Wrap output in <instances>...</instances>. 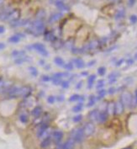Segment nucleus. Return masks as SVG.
<instances>
[{
  "label": "nucleus",
  "mask_w": 137,
  "mask_h": 149,
  "mask_svg": "<svg viewBox=\"0 0 137 149\" xmlns=\"http://www.w3.org/2000/svg\"><path fill=\"white\" fill-rule=\"evenodd\" d=\"M83 131L84 134H85V136H92L95 131V125L91 122H88L87 124L84 126L83 127Z\"/></svg>",
  "instance_id": "nucleus-6"
},
{
  "label": "nucleus",
  "mask_w": 137,
  "mask_h": 149,
  "mask_svg": "<svg viewBox=\"0 0 137 149\" xmlns=\"http://www.w3.org/2000/svg\"><path fill=\"white\" fill-rule=\"evenodd\" d=\"M52 141V139H51V136H47V137H45L43 138L42 141L40 142V147L43 148V149H45L47 148L48 146L50 145V143H51Z\"/></svg>",
  "instance_id": "nucleus-13"
},
{
  "label": "nucleus",
  "mask_w": 137,
  "mask_h": 149,
  "mask_svg": "<svg viewBox=\"0 0 137 149\" xmlns=\"http://www.w3.org/2000/svg\"><path fill=\"white\" fill-rule=\"evenodd\" d=\"M117 79L116 78H111V79H109V83L110 84H112V83H114L115 82H116Z\"/></svg>",
  "instance_id": "nucleus-50"
},
{
  "label": "nucleus",
  "mask_w": 137,
  "mask_h": 149,
  "mask_svg": "<svg viewBox=\"0 0 137 149\" xmlns=\"http://www.w3.org/2000/svg\"><path fill=\"white\" fill-rule=\"evenodd\" d=\"M130 21H131V23H133V24L136 23L137 22V16H135V15L130 16Z\"/></svg>",
  "instance_id": "nucleus-40"
},
{
  "label": "nucleus",
  "mask_w": 137,
  "mask_h": 149,
  "mask_svg": "<svg viewBox=\"0 0 137 149\" xmlns=\"http://www.w3.org/2000/svg\"><path fill=\"white\" fill-rule=\"evenodd\" d=\"M4 30H5V29H4V26L0 25V34H2V33L4 32Z\"/></svg>",
  "instance_id": "nucleus-51"
},
{
  "label": "nucleus",
  "mask_w": 137,
  "mask_h": 149,
  "mask_svg": "<svg viewBox=\"0 0 137 149\" xmlns=\"http://www.w3.org/2000/svg\"><path fill=\"white\" fill-rule=\"evenodd\" d=\"M54 85H61V78H51L50 79Z\"/></svg>",
  "instance_id": "nucleus-33"
},
{
  "label": "nucleus",
  "mask_w": 137,
  "mask_h": 149,
  "mask_svg": "<svg viewBox=\"0 0 137 149\" xmlns=\"http://www.w3.org/2000/svg\"><path fill=\"white\" fill-rule=\"evenodd\" d=\"M104 80L101 79V80L98 81V83H97V85H96V88L99 90L101 88H104Z\"/></svg>",
  "instance_id": "nucleus-31"
},
{
  "label": "nucleus",
  "mask_w": 137,
  "mask_h": 149,
  "mask_svg": "<svg viewBox=\"0 0 137 149\" xmlns=\"http://www.w3.org/2000/svg\"><path fill=\"white\" fill-rule=\"evenodd\" d=\"M81 74H82V76H88V72L84 71V72H83V73H82Z\"/></svg>",
  "instance_id": "nucleus-52"
},
{
  "label": "nucleus",
  "mask_w": 137,
  "mask_h": 149,
  "mask_svg": "<svg viewBox=\"0 0 137 149\" xmlns=\"http://www.w3.org/2000/svg\"><path fill=\"white\" fill-rule=\"evenodd\" d=\"M124 16V12L123 11H119V13L117 14V15H116V19H119V18H121V17H123Z\"/></svg>",
  "instance_id": "nucleus-41"
},
{
  "label": "nucleus",
  "mask_w": 137,
  "mask_h": 149,
  "mask_svg": "<svg viewBox=\"0 0 137 149\" xmlns=\"http://www.w3.org/2000/svg\"><path fill=\"white\" fill-rule=\"evenodd\" d=\"M124 59H120V60H119V61H118V62H116V66H117V67H119V66H120V65L124 62Z\"/></svg>",
  "instance_id": "nucleus-43"
},
{
  "label": "nucleus",
  "mask_w": 137,
  "mask_h": 149,
  "mask_svg": "<svg viewBox=\"0 0 137 149\" xmlns=\"http://www.w3.org/2000/svg\"><path fill=\"white\" fill-rule=\"evenodd\" d=\"M29 60H30V58L27 57L26 56H25V57H20V58H16L15 60H14V63L20 65V64H22V63H24V62L29 61Z\"/></svg>",
  "instance_id": "nucleus-21"
},
{
  "label": "nucleus",
  "mask_w": 137,
  "mask_h": 149,
  "mask_svg": "<svg viewBox=\"0 0 137 149\" xmlns=\"http://www.w3.org/2000/svg\"><path fill=\"white\" fill-rule=\"evenodd\" d=\"M48 128H49V124H48V122H43V123L40 124L39 126H38L37 133H36L37 137L41 138L45 132L48 130Z\"/></svg>",
  "instance_id": "nucleus-8"
},
{
  "label": "nucleus",
  "mask_w": 137,
  "mask_h": 149,
  "mask_svg": "<svg viewBox=\"0 0 137 149\" xmlns=\"http://www.w3.org/2000/svg\"><path fill=\"white\" fill-rule=\"evenodd\" d=\"M115 92H116V88L114 87L109 88V90H108V93H109V94H114Z\"/></svg>",
  "instance_id": "nucleus-39"
},
{
  "label": "nucleus",
  "mask_w": 137,
  "mask_h": 149,
  "mask_svg": "<svg viewBox=\"0 0 137 149\" xmlns=\"http://www.w3.org/2000/svg\"><path fill=\"white\" fill-rule=\"evenodd\" d=\"M20 121L22 122V123H27L29 121V117L26 114H21L20 115Z\"/></svg>",
  "instance_id": "nucleus-30"
},
{
  "label": "nucleus",
  "mask_w": 137,
  "mask_h": 149,
  "mask_svg": "<svg viewBox=\"0 0 137 149\" xmlns=\"http://www.w3.org/2000/svg\"><path fill=\"white\" fill-rule=\"evenodd\" d=\"M57 100H58V102H62L64 100V97L62 95H59L57 97Z\"/></svg>",
  "instance_id": "nucleus-47"
},
{
  "label": "nucleus",
  "mask_w": 137,
  "mask_h": 149,
  "mask_svg": "<svg viewBox=\"0 0 137 149\" xmlns=\"http://www.w3.org/2000/svg\"><path fill=\"white\" fill-rule=\"evenodd\" d=\"M38 14H38V15H37V17L41 18V17H43V16H44L45 12L43 11V10H40V12H39V13H38Z\"/></svg>",
  "instance_id": "nucleus-46"
},
{
  "label": "nucleus",
  "mask_w": 137,
  "mask_h": 149,
  "mask_svg": "<svg viewBox=\"0 0 137 149\" xmlns=\"http://www.w3.org/2000/svg\"><path fill=\"white\" fill-rule=\"evenodd\" d=\"M98 98H97V100H101V98H103L104 97L105 95H106V93H107V91L104 89V88H101V89L98 90Z\"/></svg>",
  "instance_id": "nucleus-26"
},
{
  "label": "nucleus",
  "mask_w": 137,
  "mask_h": 149,
  "mask_svg": "<svg viewBox=\"0 0 137 149\" xmlns=\"http://www.w3.org/2000/svg\"><path fill=\"white\" fill-rule=\"evenodd\" d=\"M4 47H5V45H4V43H0V50H1V49H4Z\"/></svg>",
  "instance_id": "nucleus-53"
},
{
  "label": "nucleus",
  "mask_w": 137,
  "mask_h": 149,
  "mask_svg": "<svg viewBox=\"0 0 137 149\" xmlns=\"http://www.w3.org/2000/svg\"><path fill=\"white\" fill-rule=\"evenodd\" d=\"M73 63L75 65V67H76L77 68H79V69L83 68L84 67H85V62H84L83 60L81 59V58H75V59H73Z\"/></svg>",
  "instance_id": "nucleus-16"
},
{
  "label": "nucleus",
  "mask_w": 137,
  "mask_h": 149,
  "mask_svg": "<svg viewBox=\"0 0 137 149\" xmlns=\"http://www.w3.org/2000/svg\"><path fill=\"white\" fill-rule=\"evenodd\" d=\"M55 101H56V98L53 95H50L49 97L47 98V102L49 104H54Z\"/></svg>",
  "instance_id": "nucleus-36"
},
{
  "label": "nucleus",
  "mask_w": 137,
  "mask_h": 149,
  "mask_svg": "<svg viewBox=\"0 0 137 149\" xmlns=\"http://www.w3.org/2000/svg\"><path fill=\"white\" fill-rule=\"evenodd\" d=\"M124 106L123 103L120 101V100L119 101L115 103V110H114V115H119L124 112Z\"/></svg>",
  "instance_id": "nucleus-10"
},
{
  "label": "nucleus",
  "mask_w": 137,
  "mask_h": 149,
  "mask_svg": "<svg viewBox=\"0 0 137 149\" xmlns=\"http://www.w3.org/2000/svg\"><path fill=\"white\" fill-rule=\"evenodd\" d=\"M109 128H111L113 130H114V131H119V130L121 129V121H119V119L117 118H114L111 121H110V123L109 125Z\"/></svg>",
  "instance_id": "nucleus-9"
},
{
  "label": "nucleus",
  "mask_w": 137,
  "mask_h": 149,
  "mask_svg": "<svg viewBox=\"0 0 137 149\" xmlns=\"http://www.w3.org/2000/svg\"><path fill=\"white\" fill-rule=\"evenodd\" d=\"M96 100H97V98H96L94 95H91L89 97V100H88V102L87 104V106L88 107L93 106V105H95V103H96Z\"/></svg>",
  "instance_id": "nucleus-23"
},
{
  "label": "nucleus",
  "mask_w": 137,
  "mask_h": 149,
  "mask_svg": "<svg viewBox=\"0 0 137 149\" xmlns=\"http://www.w3.org/2000/svg\"><path fill=\"white\" fill-rule=\"evenodd\" d=\"M32 93V88L30 86H23V87H20V90H19V98H27L31 95Z\"/></svg>",
  "instance_id": "nucleus-3"
},
{
  "label": "nucleus",
  "mask_w": 137,
  "mask_h": 149,
  "mask_svg": "<svg viewBox=\"0 0 137 149\" xmlns=\"http://www.w3.org/2000/svg\"><path fill=\"white\" fill-rule=\"evenodd\" d=\"M40 65H45V62L43 61V60H40Z\"/></svg>",
  "instance_id": "nucleus-56"
},
{
  "label": "nucleus",
  "mask_w": 137,
  "mask_h": 149,
  "mask_svg": "<svg viewBox=\"0 0 137 149\" xmlns=\"http://www.w3.org/2000/svg\"><path fill=\"white\" fill-rule=\"evenodd\" d=\"M25 56V52L24 51H14L12 52V57H16V58H20V57Z\"/></svg>",
  "instance_id": "nucleus-20"
},
{
  "label": "nucleus",
  "mask_w": 137,
  "mask_h": 149,
  "mask_svg": "<svg viewBox=\"0 0 137 149\" xmlns=\"http://www.w3.org/2000/svg\"><path fill=\"white\" fill-rule=\"evenodd\" d=\"M98 75H100V76H104V74L106 73V68H104V67H100V68H98Z\"/></svg>",
  "instance_id": "nucleus-32"
},
{
  "label": "nucleus",
  "mask_w": 137,
  "mask_h": 149,
  "mask_svg": "<svg viewBox=\"0 0 137 149\" xmlns=\"http://www.w3.org/2000/svg\"><path fill=\"white\" fill-rule=\"evenodd\" d=\"M108 117H109V115H108V113L106 111H104H104H101L99 112L97 121L99 124H104L108 121Z\"/></svg>",
  "instance_id": "nucleus-11"
},
{
  "label": "nucleus",
  "mask_w": 137,
  "mask_h": 149,
  "mask_svg": "<svg viewBox=\"0 0 137 149\" xmlns=\"http://www.w3.org/2000/svg\"><path fill=\"white\" fill-rule=\"evenodd\" d=\"M61 17V14H53L52 16H50V23L56 22V21L58 20Z\"/></svg>",
  "instance_id": "nucleus-24"
},
{
  "label": "nucleus",
  "mask_w": 137,
  "mask_h": 149,
  "mask_svg": "<svg viewBox=\"0 0 137 149\" xmlns=\"http://www.w3.org/2000/svg\"><path fill=\"white\" fill-rule=\"evenodd\" d=\"M98 115H99V110L97 109L93 110H91L89 112V114H88V118H89V120L92 122H95V121H97Z\"/></svg>",
  "instance_id": "nucleus-12"
},
{
  "label": "nucleus",
  "mask_w": 137,
  "mask_h": 149,
  "mask_svg": "<svg viewBox=\"0 0 137 149\" xmlns=\"http://www.w3.org/2000/svg\"><path fill=\"white\" fill-rule=\"evenodd\" d=\"M134 3V0H129V5H133Z\"/></svg>",
  "instance_id": "nucleus-55"
},
{
  "label": "nucleus",
  "mask_w": 137,
  "mask_h": 149,
  "mask_svg": "<svg viewBox=\"0 0 137 149\" xmlns=\"http://www.w3.org/2000/svg\"><path fill=\"white\" fill-rule=\"evenodd\" d=\"M20 17V11L19 9H14V10L9 12L5 20L13 23L15 22V21H18Z\"/></svg>",
  "instance_id": "nucleus-5"
},
{
  "label": "nucleus",
  "mask_w": 137,
  "mask_h": 149,
  "mask_svg": "<svg viewBox=\"0 0 137 149\" xmlns=\"http://www.w3.org/2000/svg\"><path fill=\"white\" fill-rule=\"evenodd\" d=\"M61 86L63 88H65V89H66V88H68L69 86H70V83H69V81H62Z\"/></svg>",
  "instance_id": "nucleus-35"
},
{
  "label": "nucleus",
  "mask_w": 137,
  "mask_h": 149,
  "mask_svg": "<svg viewBox=\"0 0 137 149\" xmlns=\"http://www.w3.org/2000/svg\"><path fill=\"white\" fill-rule=\"evenodd\" d=\"M41 114H42V108H41V106L35 107L32 110V111H31V115H32L34 117H35V118L40 117V115H41Z\"/></svg>",
  "instance_id": "nucleus-17"
},
{
  "label": "nucleus",
  "mask_w": 137,
  "mask_h": 149,
  "mask_svg": "<svg viewBox=\"0 0 137 149\" xmlns=\"http://www.w3.org/2000/svg\"><path fill=\"white\" fill-rule=\"evenodd\" d=\"M75 144H76V142L74 141L73 139L70 137L69 139H67L66 142L63 144L64 149H74V147H75Z\"/></svg>",
  "instance_id": "nucleus-15"
},
{
  "label": "nucleus",
  "mask_w": 137,
  "mask_h": 149,
  "mask_svg": "<svg viewBox=\"0 0 137 149\" xmlns=\"http://www.w3.org/2000/svg\"><path fill=\"white\" fill-rule=\"evenodd\" d=\"M80 96L81 95L77 94V93H75V94H73L70 98H69V100H68L69 102H77V101H78L79 98H80Z\"/></svg>",
  "instance_id": "nucleus-29"
},
{
  "label": "nucleus",
  "mask_w": 137,
  "mask_h": 149,
  "mask_svg": "<svg viewBox=\"0 0 137 149\" xmlns=\"http://www.w3.org/2000/svg\"><path fill=\"white\" fill-rule=\"evenodd\" d=\"M82 85H83V81H80L78 83V84L76 85V89H80L81 87H82Z\"/></svg>",
  "instance_id": "nucleus-42"
},
{
  "label": "nucleus",
  "mask_w": 137,
  "mask_h": 149,
  "mask_svg": "<svg viewBox=\"0 0 137 149\" xmlns=\"http://www.w3.org/2000/svg\"><path fill=\"white\" fill-rule=\"evenodd\" d=\"M63 138V132L61 131H59V130H56V131H54L51 133V139L52 141L54 143H56V145L59 143H61V141Z\"/></svg>",
  "instance_id": "nucleus-7"
},
{
  "label": "nucleus",
  "mask_w": 137,
  "mask_h": 149,
  "mask_svg": "<svg viewBox=\"0 0 137 149\" xmlns=\"http://www.w3.org/2000/svg\"><path fill=\"white\" fill-rule=\"evenodd\" d=\"M32 48L34 50H35L36 52H39V53L43 57H47L49 56V52H47V50L45 45L41 44V43H35V44L32 45Z\"/></svg>",
  "instance_id": "nucleus-4"
},
{
  "label": "nucleus",
  "mask_w": 137,
  "mask_h": 149,
  "mask_svg": "<svg viewBox=\"0 0 137 149\" xmlns=\"http://www.w3.org/2000/svg\"><path fill=\"white\" fill-rule=\"evenodd\" d=\"M106 112L108 113L109 115H114V110H115V103L110 101L109 103H108L107 106H106Z\"/></svg>",
  "instance_id": "nucleus-14"
},
{
  "label": "nucleus",
  "mask_w": 137,
  "mask_h": 149,
  "mask_svg": "<svg viewBox=\"0 0 137 149\" xmlns=\"http://www.w3.org/2000/svg\"><path fill=\"white\" fill-rule=\"evenodd\" d=\"M71 138H73L76 143H82L85 138V134H84L83 128H76L71 132Z\"/></svg>",
  "instance_id": "nucleus-2"
},
{
  "label": "nucleus",
  "mask_w": 137,
  "mask_h": 149,
  "mask_svg": "<svg viewBox=\"0 0 137 149\" xmlns=\"http://www.w3.org/2000/svg\"><path fill=\"white\" fill-rule=\"evenodd\" d=\"M134 58H135V59L137 60V53L135 54V56H134Z\"/></svg>",
  "instance_id": "nucleus-58"
},
{
  "label": "nucleus",
  "mask_w": 137,
  "mask_h": 149,
  "mask_svg": "<svg viewBox=\"0 0 137 149\" xmlns=\"http://www.w3.org/2000/svg\"><path fill=\"white\" fill-rule=\"evenodd\" d=\"M96 79V75L95 74H92L88 77V89H91L92 87L93 86V83H94V81Z\"/></svg>",
  "instance_id": "nucleus-18"
},
{
  "label": "nucleus",
  "mask_w": 137,
  "mask_h": 149,
  "mask_svg": "<svg viewBox=\"0 0 137 149\" xmlns=\"http://www.w3.org/2000/svg\"><path fill=\"white\" fill-rule=\"evenodd\" d=\"M56 149H64V146H63V144H62V143H59V144H57V146H56Z\"/></svg>",
  "instance_id": "nucleus-44"
},
{
  "label": "nucleus",
  "mask_w": 137,
  "mask_h": 149,
  "mask_svg": "<svg viewBox=\"0 0 137 149\" xmlns=\"http://www.w3.org/2000/svg\"><path fill=\"white\" fill-rule=\"evenodd\" d=\"M134 102H135V105H137V88L135 89V92H134Z\"/></svg>",
  "instance_id": "nucleus-48"
},
{
  "label": "nucleus",
  "mask_w": 137,
  "mask_h": 149,
  "mask_svg": "<svg viewBox=\"0 0 137 149\" xmlns=\"http://www.w3.org/2000/svg\"><path fill=\"white\" fill-rule=\"evenodd\" d=\"M63 68L67 71H72L74 68V65H73V62H66V63H65L63 65Z\"/></svg>",
  "instance_id": "nucleus-27"
},
{
  "label": "nucleus",
  "mask_w": 137,
  "mask_h": 149,
  "mask_svg": "<svg viewBox=\"0 0 137 149\" xmlns=\"http://www.w3.org/2000/svg\"><path fill=\"white\" fill-rule=\"evenodd\" d=\"M95 62H96V61H95V60H93V61H91L90 62H88V66H93V65H94L95 64Z\"/></svg>",
  "instance_id": "nucleus-49"
},
{
  "label": "nucleus",
  "mask_w": 137,
  "mask_h": 149,
  "mask_svg": "<svg viewBox=\"0 0 137 149\" xmlns=\"http://www.w3.org/2000/svg\"><path fill=\"white\" fill-rule=\"evenodd\" d=\"M41 81L45 82V83H48V82L50 81V77L48 75H42L41 76Z\"/></svg>",
  "instance_id": "nucleus-37"
},
{
  "label": "nucleus",
  "mask_w": 137,
  "mask_h": 149,
  "mask_svg": "<svg viewBox=\"0 0 137 149\" xmlns=\"http://www.w3.org/2000/svg\"><path fill=\"white\" fill-rule=\"evenodd\" d=\"M82 110H83V103H79L78 105H75V106L73 108V111L75 113L80 112Z\"/></svg>",
  "instance_id": "nucleus-28"
},
{
  "label": "nucleus",
  "mask_w": 137,
  "mask_h": 149,
  "mask_svg": "<svg viewBox=\"0 0 137 149\" xmlns=\"http://www.w3.org/2000/svg\"><path fill=\"white\" fill-rule=\"evenodd\" d=\"M20 37L21 36L20 35V34L14 35H13V36L9 38V41L11 42V43H18L20 40Z\"/></svg>",
  "instance_id": "nucleus-22"
},
{
  "label": "nucleus",
  "mask_w": 137,
  "mask_h": 149,
  "mask_svg": "<svg viewBox=\"0 0 137 149\" xmlns=\"http://www.w3.org/2000/svg\"><path fill=\"white\" fill-rule=\"evenodd\" d=\"M119 75V73H117V72H113L109 74V76L108 77L109 79H111V78H116V77Z\"/></svg>",
  "instance_id": "nucleus-38"
},
{
  "label": "nucleus",
  "mask_w": 137,
  "mask_h": 149,
  "mask_svg": "<svg viewBox=\"0 0 137 149\" xmlns=\"http://www.w3.org/2000/svg\"><path fill=\"white\" fill-rule=\"evenodd\" d=\"M120 101L123 103L124 107L132 108L136 105L135 102H134V100L132 97V94L129 91H124L122 93V94L120 96Z\"/></svg>",
  "instance_id": "nucleus-1"
},
{
  "label": "nucleus",
  "mask_w": 137,
  "mask_h": 149,
  "mask_svg": "<svg viewBox=\"0 0 137 149\" xmlns=\"http://www.w3.org/2000/svg\"><path fill=\"white\" fill-rule=\"evenodd\" d=\"M54 62L55 64L56 65V66L58 67H63V65L65 64V62L64 60L61 58V57H56L54 58Z\"/></svg>",
  "instance_id": "nucleus-19"
},
{
  "label": "nucleus",
  "mask_w": 137,
  "mask_h": 149,
  "mask_svg": "<svg viewBox=\"0 0 137 149\" xmlns=\"http://www.w3.org/2000/svg\"><path fill=\"white\" fill-rule=\"evenodd\" d=\"M28 70H29L30 73L33 77H37V75H38V70L35 68V67H29Z\"/></svg>",
  "instance_id": "nucleus-25"
},
{
  "label": "nucleus",
  "mask_w": 137,
  "mask_h": 149,
  "mask_svg": "<svg viewBox=\"0 0 137 149\" xmlns=\"http://www.w3.org/2000/svg\"><path fill=\"white\" fill-rule=\"evenodd\" d=\"M126 63H127V65H129H129H132L134 63V60L133 59H128L126 61Z\"/></svg>",
  "instance_id": "nucleus-45"
},
{
  "label": "nucleus",
  "mask_w": 137,
  "mask_h": 149,
  "mask_svg": "<svg viewBox=\"0 0 137 149\" xmlns=\"http://www.w3.org/2000/svg\"><path fill=\"white\" fill-rule=\"evenodd\" d=\"M4 3V0H0V8H1V7L3 6Z\"/></svg>",
  "instance_id": "nucleus-54"
},
{
  "label": "nucleus",
  "mask_w": 137,
  "mask_h": 149,
  "mask_svg": "<svg viewBox=\"0 0 137 149\" xmlns=\"http://www.w3.org/2000/svg\"><path fill=\"white\" fill-rule=\"evenodd\" d=\"M122 149H132L131 146H128V147H124V148H122Z\"/></svg>",
  "instance_id": "nucleus-57"
},
{
  "label": "nucleus",
  "mask_w": 137,
  "mask_h": 149,
  "mask_svg": "<svg viewBox=\"0 0 137 149\" xmlns=\"http://www.w3.org/2000/svg\"><path fill=\"white\" fill-rule=\"evenodd\" d=\"M82 120H83V115H77L73 118V122H75V123L80 122Z\"/></svg>",
  "instance_id": "nucleus-34"
}]
</instances>
